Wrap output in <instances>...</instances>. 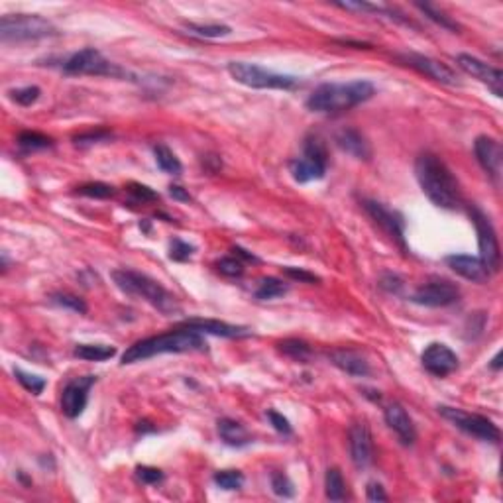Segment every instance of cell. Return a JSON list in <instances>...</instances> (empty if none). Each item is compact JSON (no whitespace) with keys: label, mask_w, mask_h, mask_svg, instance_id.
Wrapping results in <instances>:
<instances>
[{"label":"cell","mask_w":503,"mask_h":503,"mask_svg":"<svg viewBox=\"0 0 503 503\" xmlns=\"http://www.w3.org/2000/svg\"><path fill=\"white\" fill-rule=\"evenodd\" d=\"M77 191H79V195L91 197V199H108L116 193L114 187L106 185V183H87V185L79 187Z\"/></svg>","instance_id":"f35d334b"},{"label":"cell","mask_w":503,"mask_h":503,"mask_svg":"<svg viewBox=\"0 0 503 503\" xmlns=\"http://www.w3.org/2000/svg\"><path fill=\"white\" fill-rule=\"evenodd\" d=\"M474 154L478 164L482 165V169L492 177L493 181L500 179L502 175V164H503V152L500 142L490 136H478L474 142Z\"/></svg>","instance_id":"2e32d148"},{"label":"cell","mask_w":503,"mask_h":503,"mask_svg":"<svg viewBox=\"0 0 503 503\" xmlns=\"http://www.w3.org/2000/svg\"><path fill=\"white\" fill-rule=\"evenodd\" d=\"M374 94L376 87L370 81L362 79L350 83H325L311 93L307 99V108L323 114L344 113L370 101Z\"/></svg>","instance_id":"3957f363"},{"label":"cell","mask_w":503,"mask_h":503,"mask_svg":"<svg viewBox=\"0 0 503 503\" xmlns=\"http://www.w3.org/2000/svg\"><path fill=\"white\" fill-rule=\"evenodd\" d=\"M364 211L368 213L371 220L380 226L381 230L397 244V246L407 254V244H405V218L397 211H391L390 206H385L380 201H370L364 199L362 201Z\"/></svg>","instance_id":"30bf717a"},{"label":"cell","mask_w":503,"mask_h":503,"mask_svg":"<svg viewBox=\"0 0 503 503\" xmlns=\"http://www.w3.org/2000/svg\"><path fill=\"white\" fill-rule=\"evenodd\" d=\"M267 419H269V423H271V427L276 429L278 432H281V434H285V437H289L291 432H293V429H291V423L288 421V417H283L281 413H278V411H274V409H267Z\"/></svg>","instance_id":"ee69618b"},{"label":"cell","mask_w":503,"mask_h":503,"mask_svg":"<svg viewBox=\"0 0 503 503\" xmlns=\"http://www.w3.org/2000/svg\"><path fill=\"white\" fill-rule=\"evenodd\" d=\"M383 417H385L388 427L399 437V441L403 442L405 446H411L413 442L417 441L415 425L411 421L409 413L403 409L399 403H391V405H388L385 411H383Z\"/></svg>","instance_id":"ffe728a7"},{"label":"cell","mask_w":503,"mask_h":503,"mask_svg":"<svg viewBox=\"0 0 503 503\" xmlns=\"http://www.w3.org/2000/svg\"><path fill=\"white\" fill-rule=\"evenodd\" d=\"M230 77L244 87L250 89H278V91H291L299 85L297 77L283 75V73L269 71L266 67H260L256 63L230 62L228 63Z\"/></svg>","instance_id":"5b68a950"},{"label":"cell","mask_w":503,"mask_h":503,"mask_svg":"<svg viewBox=\"0 0 503 503\" xmlns=\"http://www.w3.org/2000/svg\"><path fill=\"white\" fill-rule=\"evenodd\" d=\"M446 266L451 267L454 274H458L460 278L474 281V283H486L492 278V271L486 267L480 257L466 256V254H452L446 256Z\"/></svg>","instance_id":"d6986e66"},{"label":"cell","mask_w":503,"mask_h":503,"mask_svg":"<svg viewBox=\"0 0 503 503\" xmlns=\"http://www.w3.org/2000/svg\"><path fill=\"white\" fill-rule=\"evenodd\" d=\"M169 195L173 197L175 201H181V203H189L191 201V195L181 185H169Z\"/></svg>","instance_id":"681fc988"},{"label":"cell","mask_w":503,"mask_h":503,"mask_svg":"<svg viewBox=\"0 0 503 503\" xmlns=\"http://www.w3.org/2000/svg\"><path fill=\"white\" fill-rule=\"evenodd\" d=\"M216 269L226 276V278H240L244 274V264L238 260V257H220L216 262Z\"/></svg>","instance_id":"74e56055"},{"label":"cell","mask_w":503,"mask_h":503,"mask_svg":"<svg viewBox=\"0 0 503 503\" xmlns=\"http://www.w3.org/2000/svg\"><path fill=\"white\" fill-rule=\"evenodd\" d=\"M179 327L195 330V332H201V334L205 332V334L222 336V339H244V336H250V330L246 327L228 325V323L215 320V318H185V320L179 323Z\"/></svg>","instance_id":"ac0fdd59"},{"label":"cell","mask_w":503,"mask_h":503,"mask_svg":"<svg viewBox=\"0 0 503 503\" xmlns=\"http://www.w3.org/2000/svg\"><path fill=\"white\" fill-rule=\"evenodd\" d=\"M154 155H155V164H157V167H160L162 171H165V173L169 175L181 173L183 165L179 162V157H177L167 146L165 144L154 146Z\"/></svg>","instance_id":"484cf974"},{"label":"cell","mask_w":503,"mask_h":503,"mask_svg":"<svg viewBox=\"0 0 503 503\" xmlns=\"http://www.w3.org/2000/svg\"><path fill=\"white\" fill-rule=\"evenodd\" d=\"M330 362L340 368L342 371H346L348 376H354V378H366L370 374V364L368 360L364 358L360 352L350 348H339L332 350L329 354Z\"/></svg>","instance_id":"44dd1931"},{"label":"cell","mask_w":503,"mask_h":503,"mask_svg":"<svg viewBox=\"0 0 503 503\" xmlns=\"http://www.w3.org/2000/svg\"><path fill=\"white\" fill-rule=\"evenodd\" d=\"M439 413L446 421H451L454 427H458L460 431L472 434L476 439L486 442H497L502 432L497 429V425H493L488 417L483 415H476V413H466L462 409H456V407H448V405H441Z\"/></svg>","instance_id":"ba28073f"},{"label":"cell","mask_w":503,"mask_h":503,"mask_svg":"<svg viewBox=\"0 0 503 503\" xmlns=\"http://www.w3.org/2000/svg\"><path fill=\"white\" fill-rule=\"evenodd\" d=\"M415 6H417V8H419V10H421L423 14L429 18V20H432L434 24H439V26H441V28H444V30H451V31L460 30V26L452 20L451 16H446L444 12L439 10L437 6H432V4H429V2H425V4H423V2H417Z\"/></svg>","instance_id":"f1b7e54d"},{"label":"cell","mask_w":503,"mask_h":503,"mask_svg":"<svg viewBox=\"0 0 503 503\" xmlns=\"http://www.w3.org/2000/svg\"><path fill=\"white\" fill-rule=\"evenodd\" d=\"M279 350L289 356V358L293 360H299V362H305V360L311 356V346H309L305 340H299V339H285L281 340L278 344Z\"/></svg>","instance_id":"1f68e13d"},{"label":"cell","mask_w":503,"mask_h":503,"mask_svg":"<svg viewBox=\"0 0 503 503\" xmlns=\"http://www.w3.org/2000/svg\"><path fill=\"white\" fill-rule=\"evenodd\" d=\"M73 354L77 358L89 360V362H104V360H111L116 354L114 346L108 344H77Z\"/></svg>","instance_id":"d4e9b609"},{"label":"cell","mask_w":503,"mask_h":503,"mask_svg":"<svg viewBox=\"0 0 503 503\" xmlns=\"http://www.w3.org/2000/svg\"><path fill=\"white\" fill-rule=\"evenodd\" d=\"M399 59L405 65L413 67L415 71L423 73V75H427V77H431V79L442 83V85H458L460 83L458 75L452 71L448 65L437 62L432 57L419 55V53H403V55H399Z\"/></svg>","instance_id":"9a60e30c"},{"label":"cell","mask_w":503,"mask_h":503,"mask_svg":"<svg viewBox=\"0 0 503 503\" xmlns=\"http://www.w3.org/2000/svg\"><path fill=\"white\" fill-rule=\"evenodd\" d=\"M336 144L342 152H346L356 160H370L371 157V148L368 140L356 128H342L336 134Z\"/></svg>","instance_id":"7402d4cb"},{"label":"cell","mask_w":503,"mask_h":503,"mask_svg":"<svg viewBox=\"0 0 503 503\" xmlns=\"http://www.w3.org/2000/svg\"><path fill=\"white\" fill-rule=\"evenodd\" d=\"M460 299V289L446 279L429 281L413 293L411 301L423 307H448Z\"/></svg>","instance_id":"8fae6325"},{"label":"cell","mask_w":503,"mask_h":503,"mask_svg":"<svg viewBox=\"0 0 503 503\" xmlns=\"http://www.w3.org/2000/svg\"><path fill=\"white\" fill-rule=\"evenodd\" d=\"M401 279L397 276H393V274H385L383 278L380 279V288H383L385 291H390V293H397L401 289Z\"/></svg>","instance_id":"7dc6e473"},{"label":"cell","mask_w":503,"mask_h":503,"mask_svg":"<svg viewBox=\"0 0 503 503\" xmlns=\"http://www.w3.org/2000/svg\"><path fill=\"white\" fill-rule=\"evenodd\" d=\"M185 28L195 36L201 38H225L230 34V26L225 24H195V22H185Z\"/></svg>","instance_id":"4dcf8cb0"},{"label":"cell","mask_w":503,"mask_h":503,"mask_svg":"<svg viewBox=\"0 0 503 503\" xmlns=\"http://www.w3.org/2000/svg\"><path fill=\"white\" fill-rule=\"evenodd\" d=\"M366 497H368V502H388V493L383 492L381 483L378 482L368 483V488H366Z\"/></svg>","instance_id":"bcb514c9"},{"label":"cell","mask_w":503,"mask_h":503,"mask_svg":"<svg viewBox=\"0 0 503 503\" xmlns=\"http://www.w3.org/2000/svg\"><path fill=\"white\" fill-rule=\"evenodd\" d=\"M193 254H195V246L187 244V242L179 240V238H175L173 242H171V246H169V257L173 262H187Z\"/></svg>","instance_id":"ab89813d"},{"label":"cell","mask_w":503,"mask_h":503,"mask_svg":"<svg viewBox=\"0 0 503 503\" xmlns=\"http://www.w3.org/2000/svg\"><path fill=\"white\" fill-rule=\"evenodd\" d=\"M232 252H234V257H238L242 264H244V262H248V264H257V262H260V260H257L254 254H250V252H248V250H244V248L234 246L232 248Z\"/></svg>","instance_id":"c3c4849f"},{"label":"cell","mask_w":503,"mask_h":503,"mask_svg":"<svg viewBox=\"0 0 503 503\" xmlns=\"http://www.w3.org/2000/svg\"><path fill=\"white\" fill-rule=\"evenodd\" d=\"M288 293V285L278 278H266L260 281V285L256 289V299L260 301H269V299L281 297Z\"/></svg>","instance_id":"83f0119b"},{"label":"cell","mask_w":503,"mask_h":503,"mask_svg":"<svg viewBox=\"0 0 503 503\" xmlns=\"http://www.w3.org/2000/svg\"><path fill=\"white\" fill-rule=\"evenodd\" d=\"M94 381H97V376H83V378L71 380L63 388L62 411L65 417L77 419L85 411L89 401V391L94 385Z\"/></svg>","instance_id":"4fadbf2b"},{"label":"cell","mask_w":503,"mask_h":503,"mask_svg":"<svg viewBox=\"0 0 503 503\" xmlns=\"http://www.w3.org/2000/svg\"><path fill=\"white\" fill-rule=\"evenodd\" d=\"M289 171L293 175V179L297 183H309V181H318L327 175V167L317 164L309 157H297L293 162H289Z\"/></svg>","instance_id":"603a6c76"},{"label":"cell","mask_w":503,"mask_h":503,"mask_svg":"<svg viewBox=\"0 0 503 503\" xmlns=\"http://www.w3.org/2000/svg\"><path fill=\"white\" fill-rule=\"evenodd\" d=\"M348 446L350 458L356 468H368L374 460V442H371V432L368 425L356 423L348 431Z\"/></svg>","instance_id":"e0dca14e"},{"label":"cell","mask_w":503,"mask_h":503,"mask_svg":"<svg viewBox=\"0 0 503 503\" xmlns=\"http://www.w3.org/2000/svg\"><path fill=\"white\" fill-rule=\"evenodd\" d=\"M57 30L52 22L38 14H6L0 18L2 41H34L52 38Z\"/></svg>","instance_id":"8992f818"},{"label":"cell","mask_w":503,"mask_h":503,"mask_svg":"<svg viewBox=\"0 0 503 503\" xmlns=\"http://www.w3.org/2000/svg\"><path fill=\"white\" fill-rule=\"evenodd\" d=\"M283 274L288 276L289 279H293V281H299V283H318L320 278L315 276L313 271H307V269H301V267H293V266H288L283 267Z\"/></svg>","instance_id":"b9f144b4"},{"label":"cell","mask_w":503,"mask_h":503,"mask_svg":"<svg viewBox=\"0 0 503 503\" xmlns=\"http://www.w3.org/2000/svg\"><path fill=\"white\" fill-rule=\"evenodd\" d=\"M40 94H41L40 87L30 85V87H22V89H14V91H10V99L14 103L20 104V106H31V104L40 99Z\"/></svg>","instance_id":"8d00e7d4"},{"label":"cell","mask_w":503,"mask_h":503,"mask_svg":"<svg viewBox=\"0 0 503 503\" xmlns=\"http://www.w3.org/2000/svg\"><path fill=\"white\" fill-rule=\"evenodd\" d=\"M218 437L222 439L225 444L234 446V448L246 446L252 442V437L246 431V427L242 423L234 421V419H220L218 421Z\"/></svg>","instance_id":"cb8c5ba5"},{"label":"cell","mask_w":503,"mask_h":503,"mask_svg":"<svg viewBox=\"0 0 503 503\" xmlns=\"http://www.w3.org/2000/svg\"><path fill=\"white\" fill-rule=\"evenodd\" d=\"M421 362L423 368L437 378H446L458 368L456 352H452L446 344H441V342H432L423 350Z\"/></svg>","instance_id":"5bb4252c"},{"label":"cell","mask_w":503,"mask_h":503,"mask_svg":"<svg viewBox=\"0 0 503 503\" xmlns=\"http://www.w3.org/2000/svg\"><path fill=\"white\" fill-rule=\"evenodd\" d=\"M271 490L279 497H293L295 495V486L289 480L288 474L283 472L271 474Z\"/></svg>","instance_id":"d590c367"},{"label":"cell","mask_w":503,"mask_h":503,"mask_svg":"<svg viewBox=\"0 0 503 503\" xmlns=\"http://www.w3.org/2000/svg\"><path fill=\"white\" fill-rule=\"evenodd\" d=\"M500 358H502V354H497L495 358L492 360V368L493 370H500Z\"/></svg>","instance_id":"f907efd6"},{"label":"cell","mask_w":503,"mask_h":503,"mask_svg":"<svg viewBox=\"0 0 503 503\" xmlns=\"http://www.w3.org/2000/svg\"><path fill=\"white\" fill-rule=\"evenodd\" d=\"M325 492L330 502H344L346 500V483L339 468H329L325 476Z\"/></svg>","instance_id":"4316f807"},{"label":"cell","mask_w":503,"mask_h":503,"mask_svg":"<svg viewBox=\"0 0 503 503\" xmlns=\"http://www.w3.org/2000/svg\"><path fill=\"white\" fill-rule=\"evenodd\" d=\"M63 71L67 75H94V77H128V73L116 63H111L103 53L94 48H85L81 52L73 53L63 63Z\"/></svg>","instance_id":"52a82bcc"},{"label":"cell","mask_w":503,"mask_h":503,"mask_svg":"<svg viewBox=\"0 0 503 503\" xmlns=\"http://www.w3.org/2000/svg\"><path fill=\"white\" fill-rule=\"evenodd\" d=\"M52 301L55 305L71 309V311L79 313V315H85V313H87V303H85L81 297L73 295V293H53Z\"/></svg>","instance_id":"e575fe53"},{"label":"cell","mask_w":503,"mask_h":503,"mask_svg":"<svg viewBox=\"0 0 503 503\" xmlns=\"http://www.w3.org/2000/svg\"><path fill=\"white\" fill-rule=\"evenodd\" d=\"M136 478L142 483L155 486V483L164 482V472L160 468H154V466H138L136 468Z\"/></svg>","instance_id":"60d3db41"},{"label":"cell","mask_w":503,"mask_h":503,"mask_svg":"<svg viewBox=\"0 0 503 503\" xmlns=\"http://www.w3.org/2000/svg\"><path fill=\"white\" fill-rule=\"evenodd\" d=\"M106 138H113L111 130H91L75 138V144H94V142H103Z\"/></svg>","instance_id":"f6af8a7d"},{"label":"cell","mask_w":503,"mask_h":503,"mask_svg":"<svg viewBox=\"0 0 503 503\" xmlns=\"http://www.w3.org/2000/svg\"><path fill=\"white\" fill-rule=\"evenodd\" d=\"M14 376H16V380L20 381L22 388L26 391H30V393H34V395H40L41 391L45 390V380H43L41 376L28 374V371L20 370V368L14 370Z\"/></svg>","instance_id":"836d02e7"},{"label":"cell","mask_w":503,"mask_h":503,"mask_svg":"<svg viewBox=\"0 0 503 503\" xmlns=\"http://www.w3.org/2000/svg\"><path fill=\"white\" fill-rule=\"evenodd\" d=\"M415 175L421 185L423 193L431 199L432 205L456 211L462 205V191L452 175L448 165L442 162L439 155L425 152L415 162Z\"/></svg>","instance_id":"6da1fadb"},{"label":"cell","mask_w":503,"mask_h":503,"mask_svg":"<svg viewBox=\"0 0 503 503\" xmlns=\"http://www.w3.org/2000/svg\"><path fill=\"white\" fill-rule=\"evenodd\" d=\"M456 63L458 67L462 69L464 73L472 75L474 79L482 81L483 85H488V89L492 91L497 99L503 97V73L497 69V67H492L488 65L482 59L474 57V55H468V53H460L456 57Z\"/></svg>","instance_id":"7c38bea8"},{"label":"cell","mask_w":503,"mask_h":503,"mask_svg":"<svg viewBox=\"0 0 503 503\" xmlns=\"http://www.w3.org/2000/svg\"><path fill=\"white\" fill-rule=\"evenodd\" d=\"M113 279L116 288L124 291L126 295L144 299L146 303H150L164 315H173L179 311L173 295L160 281H155L146 274L134 271V269H114Z\"/></svg>","instance_id":"277c9868"},{"label":"cell","mask_w":503,"mask_h":503,"mask_svg":"<svg viewBox=\"0 0 503 503\" xmlns=\"http://www.w3.org/2000/svg\"><path fill=\"white\" fill-rule=\"evenodd\" d=\"M470 218H472L474 226H476V232H478V246H480V260H482L486 267L495 274L500 269V242H497V234H495V228H493L492 220L482 213L478 206H470Z\"/></svg>","instance_id":"9c48e42d"},{"label":"cell","mask_w":503,"mask_h":503,"mask_svg":"<svg viewBox=\"0 0 503 503\" xmlns=\"http://www.w3.org/2000/svg\"><path fill=\"white\" fill-rule=\"evenodd\" d=\"M128 193H130L136 201H142V203H152V201L160 199V195L155 193L154 189H150L148 185H142V183H130V185H128Z\"/></svg>","instance_id":"7bdbcfd3"},{"label":"cell","mask_w":503,"mask_h":503,"mask_svg":"<svg viewBox=\"0 0 503 503\" xmlns=\"http://www.w3.org/2000/svg\"><path fill=\"white\" fill-rule=\"evenodd\" d=\"M18 146H20L22 150H26V152H34V150L52 148L53 140L50 136H45V134L26 130V132H22L20 136H18Z\"/></svg>","instance_id":"f546056e"},{"label":"cell","mask_w":503,"mask_h":503,"mask_svg":"<svg viewBox=\"0 0 503 503\" xmlns=\"http://www.w3.org/2000/svg\"><path fill=\"white\" fill-rule=\"evenodd\" d=\"M213 480L218 488H222L226 492H232V490H240L242 483H244V476L238 470H220L213 476Z\"/></svg>","instance_id":"d6a6232c"},{"label":"cell","mask_w":503,"mask_h":503,"mask_svg":"<svg viewBox=\"0 0 503 503\" xmlns=\"http://www.w3.org/2000/svg\"><path fill=\"white\" fill-rule=\"evenodd\" d=\"M206 350L205 339L201 332L177 327L171 332L138 340L122 354V364H134L160 354H181V352H203Z\"/></svg>","instance_id":"7a4b0ae2"}]
</instances>
